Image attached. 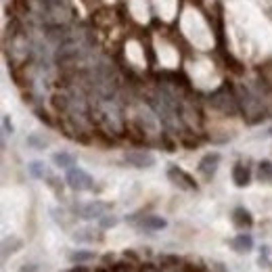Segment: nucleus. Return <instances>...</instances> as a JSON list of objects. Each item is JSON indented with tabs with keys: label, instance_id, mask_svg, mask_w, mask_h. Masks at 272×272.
<instances>
[{
	"label": "nucleus",
	"instance_id": "1",
	"mask_svg": "<svg viewBox=\"0 0 272 272\" xmlns=\"http://www.w3.org/2000/svg\"><path fill=\"white\" fill-rule=\"evenodd\" d=\"M235 94H237V101H239L241 116L245 118V122L249 126H255V124H260L268 118V105L264 103L260 92H253L251 88L239 86Z\"/></svg>",
	"mask_w": 272,
	"mask_h": 272
},
{
	"label": "nucleus",
	"instance_id": "2",
	"mask_svg": "<svg viewBox=\"0 0 272 272\" xmlns=\"http://www.w3.org/2000/svg\"><path fill=\"white\" fill-rule=\"evenodd\" d=\"M207 103L213 111L222 113V116H228V118H235L239 111V101H237V94L231 92L226 86H220L218 90H213L209 96H207Z\"/></svg>",
	"mask_w": 272,
	"mask_h": 272
},
{
	"label": "nucleus",
	"instance_id": "3",
	"mask_svg": "<svg viewBox=\"0 0 272 272\" xmlns=\"http://www.w3.org/2000/svg\"><path fill=\"white\" fill-rule=\"evenodd\" d=\"M40 32H42V38H44L46 42H50V44H55V46H59V44H63L65 40L76 38V36H80L86 30H84V27H80V25H76L74 21H69V23H50V25H44Z\"/></svg>",
	"mask_w": 272,
	"mask_h": 272
},
{
	"label": "nucleus",
	"instance_id": "4",
	"mask_svg": "<svg viewBox=\"0 0 272 272\" xmlns=\"http://www.w3.org/2000/svg\"><path fill=\"white\" fill-rule=\"evenodd\" d=\"M65 182H67V187H69L71 191H78V193H82V191H90V189L94 187L92 176L88 174V172L80 170V168H71V170H67Z\"/></svg>",
	"mask_w": 272,
	"mask_h": 272
},
{
	"label": "nucleus",
	"instance_id": "5",
	"mask_svg": "<svg viewBox=\"0 0 272 272\" xmlns=\"http://www.w3.org/2000/svg\"><path fill=\"white\" fill-rule=\"evenodd\" d=\"M168 178H170V182L174 184V187H178L180 191L193 193V191L199 189L197 180H195L191 174H187V172H184L182 168H178V166H170V168H168Z\"/></svg>",
	"mask_w": 272,
	"mask_h": 272
},
{
	"label": "nucleus",
	"instance_id": "6",
	"mask_svg": "<svg viewBox=\"0 0 272 272\" xmlns=\"http://www.w3.org/2000/svg\"><path fill=\"white\" fill-rule=\"evenodd\" d=\"M124 161L132 168H138V170H145V168H151L155 166V155L149 153V151H142V149H136V151H128L124 155Z\"/></svg>",
	"mask_w": 272,
	"mask_h": 272
},
{
	"label": "nucleus",
	"instance_id": "7",
	"mask_svg": "<svg viewBox=\"0 0 272 272\" xmlns=\"http://www.w3.org/2000/svg\"><path fill=\"white\" fill-rule=\"evenodd\" d=\"M111 209V203H103V201H92V203H84L76 207V216L84 218V220H92V218H103L105 211Z\"/></svg>",
	"mask_w": 272,
	"mask_h": 272
},
{
	"label": "nucleus",
	"instance_id": "8",
	"mask_svg": "<svg viewBox=\"0 0 272 272\" xmlns=\"http://www.w3.org/2000/svg\"><path fill=\"white\" fill-rule=\"evenodd\" d=\"M220 159H222L220 153H207V155H203L201 161H199V166H197L199 174H201L205 180H209L213 174H216V170L220 166Z\"/></svg>",
	"mask_w": 272,
	"mask_h": 272
},
{
	"label": "nucleus",
	"instance_id": "9",
	"mask_svg": "<svg viewBox=\"0 0 272 272\" xmlns=\"http://www.w3.org/2000/svg\"><path fill=\"white\" fill-rule=\"evenodd\" d=\"M231 220H233V224L239 228V231H249V228L253 226V216H251V211L245 209V207H235Z\"/></svg>",
	"mask_w": 272,
	"mask_h": 272
},
{
	"label": "nucleus",
	"instance_id": "10",
	"mask_svg": "<svg viewBox=\"0 0 272 272\" xmlns=\"http://www.w3.org/2000/svg\"><path fill=\"white\" fill-rule=\"evenodd\" d=\"M233 182H235V187H239V189H245V187H249V182H251V172H249V168L245 166V164H235L233 166Z\"/></svg>",
	"mask_w": 272,
	"mask_h": 272
},
{
	"label": "nucleus",
	"instance_id": "11",
	"mask_svg": "<svg viewBox=\"0 0 272 272\" xmlns=\"http://www.w3.org/2000/svg\"><path fill=\"white\" fill-rule=\"evenodd\" d=\"M166 226H168V220L161 216H155V213L142 216L138 222V228H142V231H164Z\"/></svg>",
	"mask_w": 272,
	"mask_h": 272
},
{
	"label": "nucleus",
	"instance_id": "12",
	"mask_svg": "<svg viewBox=\"0 0 272 272\" xmlns=\"http://www.w3.org/2000/svg\"><path fill=\"white\" fill-rule=\"evenodd\" d=\"M231 249L237 253H249L253 249V237L247 233H239L235 239H231Z\"/></svg>",
	"mask_w": 272,
	"mask_h": 272
},
{
	"label": "nucleus",
	"instance_id": "13",
	"mask_svg": "<svg viewBox=\"0 0 272 272\" xmlns=\"http://www.w3.org/2000/svg\"><path fill=\"white\" fill-rule=\"evenodd\" d=\"M52 161L57 168H63V170H71L76 166V157L71 155V153H65V151H59V153H55L52 155Z\"/></svg>",
	"mask_w": 272,
	"mask_h": 272
},
{
	"label": "nucleus",
	"instance_id": "14",
	"mask_svg": "<svg viewBox=\"0 0 272 272\" xmlns=\"http://www.w3.org/2000/svg\"><path fill=\"white\" fill-rule=\"evenodd\" d=\"M257 178L260 182H272V161L262 159L257 164Z\"/></svg>",
	"mask_w": 272,
	"mask_h": 272
},
{
	"label": "nucleus",
	"instance_id": "15",
	"mask_svg": "<svg viewBox=\"0 0 272 272\" xmlns=\"http://www.w3.org/2000/svg\"><path fill=\"white\" fill-rule=\"evenodd\" d=\"M30 174H32L34 178H48V176H50L48 170H46V166L42 164V161H32V164H30Z\"/></svg>",
	"mask_w": 272,
	"mask_h": 272
},
{
	"label": "nucleus",
	"instance_id": "16",
	"mask_svg": "<svg viewBox=\"0 0 272 272\" xmlns=\"http://www.w3.org/2000/svg\"><path fill=\"white\" fill-rule=\"evenodd\" d=\"M69 260L74 262V264L90 262V260H94V253L92 251H74V253H69Z\"/></svg>",
	"mask_w": 272,
	"mask_h": 272
},
{
	"label": "nucleus",
	"instance_id": "17",
	"mask_svg": "<svg viewBox=\"0 0 272 272\" xmlns=\"http://www.w3.org/2000/svg\"><path fill=\"white\" fill-rule=\"evenodd\" d=\"M159 264H161V268H178V266H182V260L178 255H161Z\"/></svg>",
	"mask_w": 272,
	"mask_h": 272
},
{
	"label": "nucleus",
	"instance_id": "18",
	"mask_svg": "<svg viewBox=\"0 0 272 272\" xmlns=\"http://www.w3.org/2000/svg\"><path fill=\"white\" fill-rule=\"evenodd\" d=\"M27 145H30L32 149L42 151V149L48 147V140H46V138H40L38 134H30V136H27Z\"/></svg>",
	"mask_w": 272,
	"mask_h": 272
},
{
	"label": "nucleus",
	"instance_id": "19",
	"mask_svg": "<svg viewBox=\"0 0 272 272\" xmlns=\"http://www.w3.org/2000/svg\"><path fill=\"white\" fill-rule=\"evenodd\" d=\"M268 257H270V247H262V251H260V257H257V264H260V268H266V264H268Z\"/></svg>",
	"mask_w": 272,
	"mask_h": 272
},
{
	"label": "nucleus",
	"instance_id": "20",
	"mask_svg": "<svg viewBox=\"0 0 272 272\" xmlns=\"http://www.w3.org/2000/svg\"><path fill=\"white\" fill-rule=\"evenodd\" d=\"M98 220H101V228H113L118 224V218H113V216H103Z\"/></svg>",
	"mask_w": 272,
	"mask_h": 272
},
{
	"label": "nucleus",
	"instance_id": "21",
	"mask_svg": "<svg viewBox=\"0 0 272 272\" xmlns=\"http://www.w3.org/2000/svg\"><path fill=\"white\" fill-rule=\"evenodd\" d=\"M109 272H132V264H116Z\"/></svg>",
	"mask_w": 272,
	"mask_h": 272
},
{
	"label": "nucleus",
	"instance_id": "22",
	"mask_svg": "<svg viewBox=\"0 0 272 272\" xmlns=\"http://www.w3.org/2000/svg\"><path fill=\"white\" fill-rule=\"evenodd\" d=\"M3 122H5V132H13V124L9 122V118H7V116H5V120H3Z\"/></svg>",
	"mask_w": 272,
	"mask_h": 272
},
{
	"label": "nucleus",
	"instance_id": "23",
	"mask_svg": "<svg viewBox=\"0 0 272 272\" xmlns=\"http://www.w3.org/2000/svg\"><path fill=\"white\" fill-rule=\"evenodd\" d=\"M124 255H126V257H130V260H138V255H136L134 251H126Z\"/></svg>",
	"mask_w": 272,
	"mask_h": 272
},
{
	"label": "nucleus",
	"instance_id": "24",
	"mask_svg": "<svg viewBox=\"0 0 272 272\" xmlns=\"http://www.w3.org/2000/svg\"><path fill=\"white\" fill-rule=\"evenodd\" d=\"M34 270H36L34 266H23V268H21V272H34Z\"/></svg>",
	"mask_w": 272,
	"mask_h": 272
},
{
	"label": "nucleus",
	"instance_id": "25",
	"mask_svg": "<svg viewBox=\"0 0 272 272\" xmlns=\"http://www.w3.org/2000/svg\"><path fill=\"white\" fill-rule=\"evenodd\" d=\"M96 272H107V268H98V270H96Z\"/></svg>",
	"mask_w": 272,
	"mask_h": 272
},
{
	"label": "nucleus",
	"instance_id": "26",
	"mask_svg": "<svg viewBox=\"0 0 272 272\" xmlns=\"http://www.w3.org/2000/svg\"><path fill=\"white\" fill-rule=\"evenodd\" d=\"M270 272H272V270H270Z\"/></svg>",
	"mask_w": 272,
	"mask_h": 272
}]
</instances>
